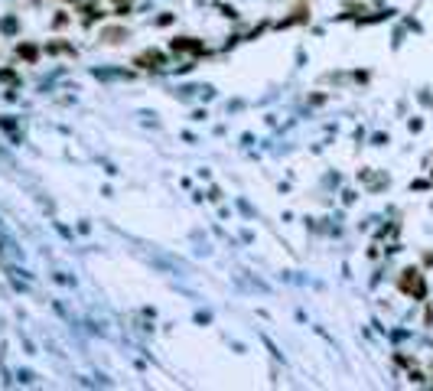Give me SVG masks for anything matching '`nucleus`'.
<instances>
[{
    "label": "nucleus",
    "mask_w": 433,
    "mask_h": 391,
    "mask_svg": "<svg viewBox=\"0 0 433 391\" xmlns=\"http://www.w3.org/2000/svg\"><path fill=\"white\" fill-rule=\"evenodd\" d=\"M401 287H404V290H414L417 297H423V284L417 280V271H407V277L401 280Z\"/></svg>",
    "instance_id": "obj_1"
}]
</instances>
